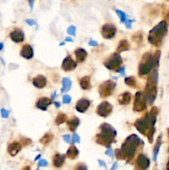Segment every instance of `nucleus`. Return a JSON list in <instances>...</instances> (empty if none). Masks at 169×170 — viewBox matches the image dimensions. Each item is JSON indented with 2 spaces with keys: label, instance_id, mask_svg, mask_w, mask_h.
I'll list each match as a JSON object with an SVG mask.
<instances>
[{
  "label": "nucleus",
  "instance_id": "obj_1",
  "mask_svg": "<svg viewBox=\"0 0 169 170\" xmlns=\"http://www.w3.org/2000/svg\"><path fill=\"white\" fill-rule=\"evenodd\" d=\"M141 142H142L141 139L137 135H135V134L130 135L126 138L125 142L123 143L120 150H117V152H116L117 157H118L119 158H132L135 153V151L138 148V146L139 145Z\"/></svg>",
  "mask_w": 169,
  "mask_h": 170
},
{
  "label": "nucleus",
  "instance_id": "obj_2",
  "mask_svg": "<svg viewBox=\"0 0 169 170\" xmlns=\"http://www.w3.org/2000/svg\"><path fill=\"white\" fill-rule=\"evenodd\" d=\"M101 132L97 135V142L109 147L116 136V130L109 124H103L100 126Z\"/></svg>",
  "mask_w": 169,
  "mask_h": 170
},
{
  "label": "nucleus",
  "instance_id": "obj_3",
  "mask_svg": "<svg viewBox=\"0 0 169 170\" xmlns=\"http://www.w3.org/2000/svg\"><path fill=\"white\" fill-rule=\"evenodd\" d=\"M167 22L165 21H162L157 26H155L149 32L148 40L153 45H158L167 32Z\"/></svg>",
  "mask_w": 169,
  "mask_h": 170
},
{
  "label": "nucleus",
  "instance_id": "obj_4",
  "mask_svg": "<svg viewBox=\"0 0 169 170\" xmlns=\"http://www.w3.org/2000/svg\"><path fill=\"white\" fill-rule=\"evenodd\" d=\"M155 66L154 63V58L152 55L147 53L143 56L142 61L139 64L138 66V71L141 75H146L149 72L150 70H152V66Z\"/></svg>",
  "mask_w": 169,
  "mask_h": 170
},
{
  "label": "nucleus",
  "instance_id": "obj_5",
  "mask_svg": "<svg viewBox=\"0 0 169 170\" xmlns=\"http://www.w3.org/2000/svg\"><path fill=\"white\" fill-rule=\"evenodd\" d=\"M156 84H157V81H154V80H152V79L149 78V80L147 82L144 92L145 99L149 103H152L154 101L155 98H156V95H157Z\"/></svg>",
  "mask_w": 169,
  "mask_h": 170
},
{
  "label": "nucleus",
  "instance_id": "obj_6",
  "mask_svg": "<svg viewBox=\"0 0 169 170\" xmlns=\"http://www.w3.org/2000/svg\"><path fill=\"white\" fill-rule=\"evenodd\" d=\"M121 63H122V59H121L119 54L114 53L104 62V66L110 70H118Z\"/></svg>",
  "mask_w": 169,
  "mask_h": 170
},
{
  "label": "nucleus",
  "instance_id": "obj_7",
  "mask_svg": "<svg viewBox=\"0 0 169 170\" xmlns=\"http://www.w3.org/2000/svg\"><path fill=\"white\" fill-rule=\"evenodd\" d=\"M146 109V99L144 95H142V92H138L135 95L134 104H133V109L135 111H142Z\"/></svg>",
  "mask_w": 169,
  "mask_h": 170
},
{
  "label": "nucleus",
  "instance_id": "obj_8",
  "mask_svg": "<svg viewBox=\"0 0 169 170\" xmlns=\"http://www.w3.org/2000/svg\"><path fill=\"white\" fill-rule=\"evenodd\" d=\"M115 87V83H113L111 80H107L104 83H103L100 86H99V94L102 97H105L108 96L112 93L113 90Z\"/></svg>",
  "mask_w": 169,
  "mask_h": 170
},
{
  "label": "nucleus",
  "instance_id": "obj_9",
  "mask_svg": "<svg viewBox=\"0 0 169 170\" xmlns=\"http://www.w3.org/2000/svg\"><path fill=\"white\" fill-rule=\"evenodd\" d=\"M112 111V105L107 101L102 102L97 108V113L102 117L108 116Z\"/></svg>",
  "mask_w": 169,
  "mask_h": 170
},
{
  "label": "nucleus",
  "instance_id": "obj_10",
  "mask_svg": "<svg viewBox=\"0 0 169 170\" xmlns=\"http://www.w3.org/2000/svg\"><path fill=\"white\" fill-rule=\"evenodd\" d=\"M116 33V27L112 24H105L102 27V35L104 38L110 39Z\"/></svg>",
  "mask_w": 169,
  "mask_h": 170
},
{
  "label": "nucleus",
  "instance_id": "obj_11",
  "mask_svg": "<svg viewBox=\"0 0 169 170\" xmlns=\"http://www.w3.org/2000/svg\"><path fill=\"white\" fill-rule=\"evenodd\" d=\"M75 66H76V62H75L72 58H71V56H66L65 59H64V61H63L62 63V69L63 70H71L73 69H75Z\"/></svg>",
  "mask_w": 169,
  "mask_h": 170
},
{
  "label": "nucleus",
  "instance_id": "obj_12",
  "mask_svg": "<svg viewBox=\"0 0 169 170\" xmlns=\"http://www.w3.org/2000/svg\"><path fill=\"white\" fill-rule=\"evenodd\" d=\"M10 38L15 42H21L24 40V33L22 30L15 29L10 33Z\"/></svg>",
  "mask_w": 169,
  "mask_h": 170
},
{
  "label": "nucleus",
  "instance_id": "obj_13",
  "mask_svg": "<svg viewBox=\"0 0 169 170\" xmlns=\"http://www.w3.org/2000/svg\"><path fill=\"white\" fill-rule=\"evenodd\" d=\"M89 104H90V102H89V100H87V99H81V100H80L76 103L75 108L80 113H84L89 108Z\"/></svg>",
  "mask_w": 169,
  "mask_h": 170
},
{
  "label": "nucleus",
  "instance_id": "obj_14",
  "mask_svg": "<svg viewBox=\"0 0 169 170\" xmlns=\"http://www.w3.org/2000/svg\"><path fill=\"white\" fill-rule=\"evenodd\" d=\"M21 56L26 59H31L33 56L32 47L29 45H24L21 50Z\"/></svg>",
  "mask_w": 169,
  "mask_h": 170
},
{
  "label": "nucleus",
  "instance_id": "obj_15",
  "mask_svg": "<svg viewBox=\"0 0 169 170\" xmlns=\"http://www.w3.org/2000/svg\"><path fill=\"white\" fill-rule=\"evenodd\" d=\"M51 100H50V99H48V98L46 97L41 98V99L37 101V103H36V107L39 108L40 109H41V110H46V109H47V107L49 106V104H51Z\"/></svg>",
  "mask_w": 169,
  "mask_h": 170
},
{
  "label": "nucleus",
  "instance_id": "obj_16",
  "mask_svg": "<svg viewBox=\"0 0 169 170\" xmlns=\"http://www.w3.org/2000/svg\"><path fill=\"white\" fill-rule=\"evenodd\" d=\"M21 148H22V146L20 145V143H17V142H14V143L9 144L8 148H7V151H8V153L11 155L15 156L21 150Z\"/></svg>",
  "mask_w": 169,
  "mask_h": 170
},
{
  "label": "nucleus",
  "instance_id": "obj_17",
  "mask_svg": "<svg viewBox=\"0 0 169 170\" xmlns=\"http://www.w3.org/2000/svg\"><path fill=\"white\" fill-rule=\"evenodd\" d=\"M46 78L44 77L43 75H37L36 77H35L32 80L33 85L37 88H42L46 85Z\"/></svg>",
  "mask_w": 169,
  "mask_h": 170
},
{
  "label": "nucleus",
  "instance_id": "obj_18",
  "mask_svg": "<svg viewBox=\"0 0 169 170\" xmlns=\"http://www.w3.org/2000/svg\"><path fill=\"white\" fill-rule=\"evenodd\" d=\"M137 163H138L139 168H142V169H145V168H147L148 167V165H149V160L147 159L146 156H144L143 154H140V155L138 156Z\"/></svg>",
  "mask_w": 169,
  "mask_h": 170
},
{
  "label": "nucleus",
  "instance_id": "obj_19",
  "mask_svg": "<svg viewBox=\"0 0 169 170\" xmlns=\"http://www.w3.org/2000/svg\"><path fill=\"white\" fill-rule=\"evenodd\" d=\"M131 95L129 93L125 92L120 95L119 98H118V102L121 104H128L130 102Z\"/></svg>",
  "mask_w": 169,
  "mask_h": 170
},
{
  "label": "nucleus",
  "instance_id": "obj_20",
  "mask_svg": "<svg viewBox=\"0 0 169 170\" xmlns=\"http://www.w3.org/2000/svg\"><path fill=\"white\" fill-rule=\"evenodd\" d=\"M64 161H65V156L64 155H61V154L57 153V154L54 156L53 163L56 167H60V166L62 165Z\"/></svg>",
  "mask_w": 169,
  "mask_h": 170
},
{
  "label": "nucleus",
  "instance_id": "obj_21",
  "mask_svg": "<svg viewBox=\"0 0 169 170\" xmlns=\"http://www.w3.org/2000/svg\"><path fill=\"white\" fill-rule=\"evenodd\" d=\"M87 56V53L85 50L82 48H79L75 51V56L79 61H83L85 59Z\"/></svg>",
  "mask_w": 169,
  "mask_h": 170
},
{
  "label": "nucleus",
  "instance_id": "obj_22",
  "mask_svg": "<svg viewBox=\"0 0 169 170\" xmlns=\"http://www.w3.org/2000/svg\"><path fill=\"white\" fill-rule=\"evenodd\" d=\"M80 86L84 90H88L90 88V79H89V76H85V77H83L80 81Z\"/></svg>",
  "mask_w": 169,
  "mask_h": 170
},
{
  "label": "nucleus",
  "instance_id": "obj_23",
  "mask_svg": "<svg viewBox=\"0 0 169 170\" xmlns=\"http://www.w3.org/2000/svg\"><path fill=\"white\" fill-rule=\"evenodd\" d=\"M78 153H79V152H78V149L76 148H75V145H71L70 147V148L68 149L67 151V153H66V155H67V157H69V158H74L76 157V156L78 155Z\"/></svg>",
  "mask_w": 169,
  "mask_h": 170
},
{
  "label": "nucleus",
  "instance_id": "obj_24",
  "mask_svg": "<svg viewBox=\"0 0 169 170\" xmlns=\"http://www.w3.org/2000/svg\"><path fill=\"white\" fill-rule=\"evenodd\" d=\"M71 86V81L68 78H64L62 80V88H61V92H66L70 90Z\"/></svg>",
  "mask_w": 169,
  "mask_h": 170
},
{
  "label": "nucleus",
  "instance_id": "obj_25",
  "mask_svg": "<svg viewBox=\"0 0 169 170\" xmlns=\"http://www.w3.org/2000/svg\"><path fill=\"white\" fill-rule=\"evenodd\" d=\"M79 123H80V121H79V119L76 117H74V118L70 119L69 123H68V125H69V128H70V130L71 131H75L76 128L78 127V125H79Z\"/></svg>",
  "mask_w": 169,
  "mask_h": 170
},
{
  "label": "nucleus",
  "instance_id": "obj_26",
  "mask_svg": "<svg viewBox=\"0 0 169 170\" xmlns=\"http://www.w3.org/2000/svg\"><path fill=\"white\" fill-rule=\"evenodd\" d=\"M128 47H129V45H128V41H126V40H123V41H120V43L118 45L117 51H126V50H128Z\"/></svg>",
  "mask_w": 169,
  "mask_h": 170
},
{
  "label": "nucleus",
  "instance_id": "obj_27",
  "mask_svg": "<svg viewBox=\"0 0 169 170\" xmlns=\"http://www.w3.org/2000/svg\"><path fill=\"white\" fill-rule=\"evenodd\" d=\"M115 12H116V13L118 14V17H119V18H120L121 22H123V23H124V22H125L126 21L128 20V19H127V16H126L125 13H124L123 12H122L121 10L116 9Z\"/></svg>",
  "mask_w": 169,
  "mask_h": 170
},
{
  "label": "nucleus",
  "instance_id": "obj_28",
  "mask_svg": "<svg viewBox=\"0 0 169 170\" xmlns=\"http://www.w3.org/2000/svg\"><path fill=\"white\" fill-rule=\"evenodd\" d=\"M66 120V115H65L64 114H60L56 118V124H60L64 123V122Z\"/></svg>",
  "mask_w": 169,
  "mask_h": 170
},
{
  "label": "nucleus",
  "instance_id": "obj_29",
  "mask_svg": "<svg viewBox=\"0 0 169 170\" xmlns=\"http://www.w3.org/2000/svg\"><path fill=\"white\" fill-rule=\"evenodd\" d=\"M125 83L129 86H134L136 85V81L134 77H128L125 79Z\"/></svg>",
  "mask_w": 169,
  "mask_h": 170
},
{
  "label": "nucleus",
  "instance_id": "obj_30",
  "mask_svg": "<svg viewBox=\"0 0 169 170\" xmlns=\"http://www.w3.org/2000/svg\"><path fill=\"white\" fill-rule=\"evenodd\" d=\"M160 142H161V137H159L158 138V140H157V144H156V146H155V148H154V157H153V159L154 160H156V157H157V151H158V148H159L160 147Z\"/></svg>",
  "mask_w": 169,
  "mask_h": 170
},
{
  "label": "nucleus",
  "instance_id": "obj_31",
  "mask_svg": "<svg viewBox=\"0 0 169 170\" xmlns=\"http://www.w3.org/2000/svg\"><path fill=\"white\" fill-rule=\"evenodd\" d=\"M68 34H70L71 36H75V27L74 26H70L68 27L67 29Z\"/></svg>",
  "mask_w": 169,
  "mask_h": 170
},
{
  "label": "nucleus",
  "instance_id": "obj_32",
  "mask_svg": "<svg viewBox=\"0 0 169 170\" xmlns=\"http://www.w3.org/2000/svg\"><path fill=\"white\" fill-rule=\"evenodd\" d=\"M71 100V98H70V95H65L63 96V103L64 104H69Z\"/></svg>",
  "mask_w": 169,
  "mask_h": 170
},
{
  "label": "nucleus",
  "instance_id": "obj_33",
  "mask_svg": "<svg viewBox=\"0 0 169 170\" xmlns=\"http://www.w3.org/2000/svg\"><path fill=\"white\" fill-rule=\"evenodd\" d=\"M1 115H2V118H7L9 115V112L7 111V109H1Z\"/></svg>",
  "mask_w": 169,
  "mask_h": 170
},
{
  "label": "nucleus",
  "instance_id": "obj_34",
  "mask_svg": "<svg viewBox=\"0 0 169 170\" xmlns=\"http://www.w3.org/2000/svg\"><path fill=\"white\" fill-rule=\"evenodd\" d=\"M73 143H80V136L77 134H74L72 136Z\"/></svg>",
  "mask_w": 169,
  "mask_h": 170
},
{
  "label": "nucleus",
  "instance_id": "obj_35",
  "mask_svg": "<svg viewBox=\"0 0 169 170\" xmlns=\"http://www.w3.org/2000/svg\"><path fill=\"white\" fill-rule=\"evenodd\" d=\"M27 23L28 25H30V26H33V25H36V22L35 21V20H32V19H27Z\"/></svg>",
  "mask_w": 169,
  "mask_h": 170
},
{
  "label": "nucleus",
  "instance_id": "obj_36",
  "mask_svg": "<svg viewBox=\"0 0 169 170\" xmlns=\"http://www.w3.org/2000/svg\"><path fill=\"white\" fill-rule=\"evenodd\" d=\"M63 138H64V140L66 142V143H70L71 142V139H70V135H68V134H65V135L63 136Z\"/></svg>",
  "mask_w": 169,
  "mask_h": 170
},
{
  "label": "nucleus",
  "instance_id": "obj_37",
  "mask_svg": "<svg viewBox=\"0 0 169 170\" xmlns=\"http://www.w3.org/2000/svg\"><path fill=\"white\" fill-rule=\"evenodd\" d=\"M46 165H47V161L44 160V159L41 160L38 163V166H39V167H42V166H46Z\"/></svg>",
  "mask_w": 169,
  "mask_h": 170
},
{
  "label": "nucleus",
  "instance_id": "obj_38",
  "mask_svg": "<svg viewBox=\"0 0 169 170\" xmlns=\"http://www.w3.org/2000/svg\"><path fill=\"white\" fill-rule=\"evenodd\" d=\"M105 154H106V155L110 156V157H112V158H113V150H112V148H109V149L105 152Z\"/></svg>",
  "mask_w": 169,
  "mask_h": 170
},
{
  "label": "nucleus",
  "instance_id": "obj_39",
  "mask_svg": "<svg viewBox=\"0 0 169 170\" xmlns=\"http://www.w3.org/2000/svg\"><path fill=\"white\" fill-rule=\"evenodd\" d=\"M76 170H87L86 167L84 165V164H79V165L76 167Z\"/></svg>",
  "mask_w": 169,
  "mask_h": 170
},
{
  "label": "nucleus",
  "instance_id": "obj_40",
  "mask_svg": "<svg viewBox=\"0 0 169 170\" xmlns=\"http://www.w3.org/2000/svg\"><path fill=\"white\" fill-rule=\"evenodd\" d=\"M132 22H133V21H131V20H127V21L124 22V23H125L126 27H127V28H130L131 24H132Z\"/></svg>",
  "mask_w": 169,
  "mask_h": 170
},
{
  "label": "nucleus",
  "instance_id": "obj_41",
  "mask_svg": "<svg viewBox=\"0 0 169 170\" xmlns=\"http://www.w3.org/2000/svg\"><path fill=\"white\" fill-rule=\"evenodd\" d=\"M89 46H97V45H98V43H97V41H93V40H91V41H89Z\"/></svg>",
  "mask_w": 169,
  "mask_h": 170
},
{
  "label": "nucleus",
  "instance_id": "obj_42",
  "mask_svg": "<svg viewBox=\"0 0 169 170\" xmlns=\"http://www.w3.org/2000/svg\"><path fill=\"white\" fill-rule=\"evenodd\" d=\"M117 71H118V73H120V74L122 75H124V68H123V67H121L120 69H118V70H117Z\"/></svg>",
  "mask_w": 169,
  "mask_h": 170
},
{
  "label": "nucleus",
  "instance_id": "obj_43",
  "mask_svg": "<svg viewBox=\"0 0 169 170\" xmlns=\"http://www.w3.org/2000/svg\"><path fill=\"white\" fill-rule=\"evenodd\" d=\"M28 2H29V6H30V7L32 9V8H33L34 0H28Z\"/></svg>",
  "mask_w": 169,
  "mask_h": 170
},
{
  "label": "nucleus",
  "instance_id": "obj_44",
  "mask_svg": "<svg viewBox=\"0 0 169 170\" xmlns=\"http://www.w3.org/2000/svg\"><path fill=\"white\" fill-rule=\"evenodd\" d=\"M65 41H73V39L71 37H66L65 38Z\"/></svg>",
  "mask_w": 169,
  "mask_h": 170
},
{
  "label": "nucleus",
  "instance_id": "obj_45",
  "mask_svg": "<svg viewBox=\"0 0 169 170\" xmlns=\"http://www.w3.org/2000/svg\"><path fill=\"white\" fill-rule=\"evenodd\" d=\"M99 163H100V164H101L102 166H104V167H106V166H105V163H104V162H103V161L99 160Z\"/></svg>",
  "mask_w": 169,
  "mask_h": 170
},
{
  "label": "nucleus",
  "instance_id": "obj_46",
  "mask_svg": "<svg viewBox=\"0 0 169 170\" xmlns=\"http://www.w3.org/2000/svg\"><path fill=\"white\" fill-rule=\"evenodd\" d=\"M116 167H117V163H114V164H113V168H111V170H113V169H114V168H116Z\"/></svg>",
  "mask_w": 169,
  "mask_h": 170
},
{
  "label": "nucleus",
  "instance_id": "obj_47",
  "mask_svg": "<svg viewBox=\"0 0 169 170\" xmlns=\"http://www.w3.org/2000/svg\"><path fill=\"white\" fill-rule=\"evenodd\" d=\"M55 104H56V107H60V104H59V103H57V102H56V103H55Z\"/></svg>",
  "mask_w": 169,
  "mask_h": 170
},
{
  "label": "nucleus",
  "instance_id": "obj_48",
  "mask_svg": "<svg viewBox=\"0 0 169 170\" xmlns=\"http://www.w3.org/2000/svg\"><path fill=\"white\" fill-rule=\"evenodd\" d=\"M2 46H3V45H2V43H0V50H1V49H2Z\"/></svg>",
  "mask_w": 169,
  "mask_h": 170
},
{
  "label": "nucleus",
  "instance_id": "obj_49",
  "mask_svg": "<svg viewBox=\"0 0 169 170\" xmlns=\"http://www.w3.org/2000/svg\"><path fill=\"white\" fill-rule=\"evenodd\" d=\"M23 170H30V168H29V167H26Z\"/></svg>",
  "mask_w": 169,
  "mask_h": 170
},
{
  "label": "nucleus",
  "instance_id": "obj_50",
  "mask_svg": "<svg viewBox=\"0 0 169 170\" xmlns=\"http://www.w3.org/2000/svg\"><path fill=\"white\" fill-rule=\"evenodd\" d=\"M167 17H169V11H168V12H167Z\"/></svg>",
  "mask_w": 169,
  "mask_h": 170
}]
</instances>
